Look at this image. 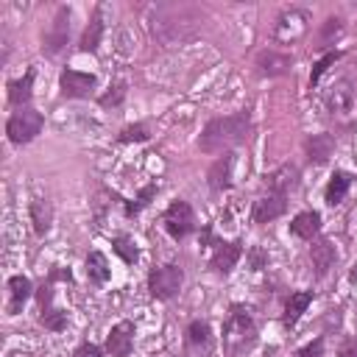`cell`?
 I'll return each mask as SVG.
<instances>
[{"instance_id":"6da1fadb","label":"cell","mask_w":357,"mask_h":357,"mask_svg":"<svg viewBox=\"0 0 357 357\" xmlns=\"http://www.w3.org/2000/svg\"><path fill=\"white\" fill-rule=\"evenodd\" d=\"M249 128H251L249 112H235V115H227V117H215L201 131L198 148L204 154H227L229 148L240 146L249 137Z\"/></svg>"},{"instance_id":"7a4b0ae2","label":"cell","mask_w":357,"mask_h":357,"mask_svg":"<svg viewBox=\"0 0 357 357\" xmlns=\"http://www.w3.org/2000/svg\"><path fill=\"white\" fill-rule=\"evenodd\" d=\"M196 25V14L187 6H157L151 31L162 45H173L178 39H185Z\"/></svg>"},{"instance_id":"3957f363","label":"cell","mask_w":357,"mask_h":357,"mask_svg":"<svg viewBox=\"0 0 357 357\" xmlns=\"http://www.w3.org/2000/svg\"><path fill=\"white\" fill-rule=\"evenodd\" d=\"M257 343V327L254 319L243 307H232L227 324H223V349L229 354H243Z\"/></svg>"},{"instance_id":"277c9868","label":"cell","mask_w":357,"mask_h":357,"mask_svg":"<svg viewBox=\"0 0 357 357\" xmlns=\"http://www.w3.org/2000/svg\"><path fill=\"white\" fill-rule=\"evenodd\" d=\"M327 112L338 126L357 123V87L349 78H341L332 84L330 95H327Z\"/></svg>"},{"instance_id":"5b68a950","label":"cell","mask_w":357,"mask_h":357,"mask_svg":"<svg viewBox=\"0 0 357 357\" xmlns=\"http://www.w3.org/2000/svg\"><path fill=\"white\" fill-rule=\"evenodd\" d=\"M42 126H45L42 115H39L36 109L25 106V109H20V112H14V115L9 117V123H6V134H9V140H12V143L25 146V143H31V140L36 137V134L42 131Z\"/></svg>"},{"instance_id":"8992f818","label":"cell","mask_w":357,"mask_h":357,"mask_svg":"<svg viewBox=\"0 0 357 357\" xmlns=\"http://www.w3.org/2000/svg\"><path fill=\"white\" fill-rule=\"evenodd\" d=\"M162 223H165V229H168V235L173 240H185L187 235L196 232V212H193V207L187 201H173L165 209Z\"/></svg>"},{"instance_id":"52a82bcc","label":"cell","mask_w":357,"mask_h":357,"mask_svg":"<svg viewBox=\"0 0 357 357\" xmlns=\"http://www.w3.org/2000/svg\"><path fill=\"white\" fill-rule=\"evenodd\" d=\"M182 282H185V274L178 265H162L148 274V290L154 299H173L182 290Z\"/></svg>"},{"instance_id":"ba28073f","label":"cell","mask_w":357,"mask_h":357,"mask_svg":"<svg viewBox=\"0 0 357 357\" xmlns=\"http://www.w3.org/2000/svg\"><path fill=\"white\" fill-rule=\"evenodd\" d=\"M307 28H310V14L304 9H288L277 17L274 36L277 42H296L307 34Z\"/></svg>"},{"instance_id":"9c48e42d","label":"cell","mask_w":357,"mask_h":357,"mask_svg":"<svg viewBox=\"0 0 357 357\" xmlns=\"http://www.w3.org/2000/svg\"><path fill=\"white\" fill-rule=\"evenodd\" d=\"M67 34H70V12L67 9H59L51 28L45 31V39H42V51L48 56H56L65 45H67Z\"/></svg>"},{"instance_id":"30bf717a","label":"cell","mask_w":357,"mask_h":357,"mask_svg":"<svg viewBox=\"0 0 357 357\" xmlns=\"http://www.w3.org/2000/svg\"><path fill=\"white\" fill-rule=\"evenodd\" d=\"M288 209V193L268 190L254 201V223H271Z\"/></svg>"},{"instance_id":"8fae6325","label":"cell","mask_w":357,"mask_h":357,"mask_svg":"<svg viewBox=\"0 0 357 357\" xmlns=\"http://www.w3.org/2000/svg\"><path fill=\"white\" fill-rule=\"evenodd\" d=\"M59 84H62V95H65V98H87V95L95 89V76L67 67V70L62 73Z\"/></svg>"},{"instance_id":"7c38bea8","label":"cell","mask_w":357,"mask_h":357,"mask_svg":"<svg viewBox=\"0 0 357 357\" xmlns=\"http://www.w3.org/2000/svg\"><path fill=\"white\" fill-rule=\"evenodd\" d=\"M134 346V324L131 321H120L109 330L106 335V352L112 357H128Z\"/></svg>"},{"instance_id":"4fadbf2b","label":"cell","mask_w":357,"mask_h":357,"mask_svg":"<svg viewBox=\"0 0 357 357\" xmlns=\"http://www.w3.org/2000/svg\"><path fill=\"white\" fill-rule=\"evenodd\" d=\"M240 254H243V246L238 240L235 243H218V249H215V254L209 260V268L215 274H229L232 268L238 265Z\"/></svg>"},{"instance_id":"5bb4252c","label":"cell","mask_w":357,"mask_h":357,"mask_svg":"<svg viewBox=\"0 0 357 357\" xmlns=\"http://www.w3.org/2000/svg\"><path fill=\"white\" fill-rule=\"evenodd\" d=\"M232 165H235L232 154H223V157H218V159L212 162V168H209V173H207L212 190L220 193V190H227V187L232 185Z\"/></svg>"},{"instance_id":"9a60e30c","label":"cell","mask_w":357,"mask_h":357,"mask_svg":"<svg viewBox=\"0 0 357 357\" xmlns=\"http://www.w3.org/2000/svg\"><path fill=\"white\" fill-rule=\"evenodd\" d=\"M290 232L296 238H301V240H312V238L321 232V215L319 212H301V215H296L293 223H290Z\"/></svg>"},{"instance_id":"2e32d148","label":"cell","mask_w":357,"mask_h":357,"mask_svg":"<svg viewBox=\"0 0 357 357\" xmlns=\"http://www.w3.org/2000/svg\"><path fill=\"white\" fill-rule=\"evenodd\" d=\"M101 14H104V9L95 6L93 20H89V25H87V31L81 36V51L84 54H95L98 45H101V36H104V20H101Z\"/></svg>"},{"instance_id":"e0dca14e","label":"cell","mask_w":357,"mask_h":357,"mask_svg":"<svg viewBox=\"0 0 357 357\" xmlns=\"http://www.w3.org/2000/svg\"><path fill=\"white\" fill-rule=\"evenodd\" d=\"M310 257H312V268H316L319 277H327V271H330V268L335 265V260H338L335 246H332L330 240H319L316 246H312Z\"/></svg>"},{"instance_id":"ac0fdd59","label":"cell","mask_w":357,"mask_h":357,"mask_svg":"<svg viewBox=\"0 0 357 357\" xmlns=\"http://www.w3.org/2000/svg\"><path fill=\"white\" fill-rule=\"evenodd\" d=\"M257 67L262 76H282L290 70V56L277 54V51H262L257 56Z\"/></svg>"},{"instance_id":"d6986e66","label":"cell","mask_w":357,"mask_h":357,"mask_svg":"<svg viewBox=\"0 0 357 357\" xmlns=\"http://www.w3.org/2000/svg\"><path fill=\"white\" fill-rule=\"evenodd\" d=\"M87 277H89V282H95V285H106L109 282L112 268H109V260L101 251H89V257H87Z\"/></svg>"},{"instance_id":"ffe728a7","label":"cell","mask_w":357,"mask_h":357,"mask_svg":"<svg viewBox=\"0 0 357 357\" xmlns=\"http://www.w3.org/2000/svg\"><path fill=\"white\" fill-rule=\"evenodd\" d=\"M332 151H335V140L330 137V134H312V137L307 140V154H310V159L312 162H327L330 157H332Z\"/></svg>"},{"instance_id":"44dd1931","label":"cell","mask_w":357,"mask_h":357,"mask_svg":"<svg viewBox=\"0 0 357 357\" xmlns=\"http://www.w3.org/2000/svg\"><path fill=\"white\" fill-rule=\"evenodd\" d=\"M9 290H12V301H9V316H17L20 307L28 301L31 296V279L28 277H12L9 279Z\"/></svg>"},{"instance_id":"7402d4cb","label":"cell","mask_w":357,"mask_h":357,"mask_svg":"<svg viewBox=\"0 0 357 357\" xmlns=\"http://www.w3.org/2000/svg\"><path fill=\"white\" fill-rule=\"evenodd\" d=\"M31 87H34V70H28L23 78H17V81H9V101L14 104V106H23L25 109V104L31 101Z\"/></svg>"},{"instance_id":"603a6c76","label":"cell","mask_w":357,"mask_h":357,"mask_svg":"<svg viewBox=\"0 0 357 357\" xmlns=\"http://www.w3.org/2000/svg\"><path fill=\"white\" fill-rule=\"evenodd\" d=\"M310 301H312V290L290 293V299L285 301V324H296L301 319V312L310 307Z\"/></svg>"},{"instance_id":"cb8c5ba5","label":"cell","mask_w":357,"mask_h":357,"mask_svg":"<svg viewBox=\"0 0 357 357\" xmlns=\"http://www.w3.org/2000/svg\"><path fill=\"white\" fill-rule=\"evenodd\" d=\"M349 187H352V178H349V173H343V170H335L332 173V178H330V185H327V204H341L343 198H346V193H349Z\"/></svg>"},{"instance_id":"d4e9b609","label":"cell","mask_w":357,"mask_h":357,"mask_svg":"<svg viewBox=\"0 0 357 357\" xmlns=\"http://www.w3.org/2000/svg\"><path fill=\"white\" fill-rule=\"evenodd\" d=\"M296 176L299 170L293 165H282L277 173L268 176V190H277V193H288V187L296 185Z\"/></svg>"},{"instance_id":"484cf974","label":"cell","mask_w":357,"mask_h":357,"mask_svg":"<svg viewBox=\"0 0 357 357\" xmlns=\"http://www.w3.org/2000/svg\"><path fill=\"white\" fill-rule=\"evenodd\" d=\"M31 220H34V229L36 235H48L51 229V220H54V212L45 201H34L31 204Z\"/></svg>"},{"instance_id":"4316f807","label":"cell","mask_w":357,"mask_h":357,"mask_svg":"<svg viewBox=\"0 0 357 357\" xmlns=\"http://www.w3.org/2000/svg\"><path fill=\"white\" fill-rule=\"evenodd\" d=\"M39 321L48 327V330H54V332H62V330L67 327V316H65L62 310H54V307L42 310V312H39Z\"/></svg>"},{"instance_id":"83f0119b","label":"cell","mask_w":357,"mask_h":357,"mask_svg":"<svg viewBox=\"0 0 357 357\" xmlns=\"http://www.w3.org/2000/svg\"><path fill=\"white\" fill-rule=\"evenodd\" d=\"M115 251L123 257V262H137V246H134V240L131 238H126V235H120V238H115Z\"/></svg>"},{"instance_id":"f1b7e54d","label":"cell","mask_w":357,"mask_h":357,"mask_svg":"<svg viewBox=\"0 0 357 357\" xmlns=\"http://www.w3.org/2000/svg\"><path fill=\"white\" fill-rule=\"evenodd\" d=\"M187 341L193 346H207L209 343V324L207 321H193L187 327Z\"/></svg>"},{"instance_id":"f546056e","label":"cell","mask_w":357,"mask_h":357,"mask_svg":"<svg viewBox=\"0 0 357 357\" xmlns=\"http://www.w3.org/2000/svg\"><path fill=\"white\" fill-rule=\"evenodd\" d=\"M338 59H341V54H338V51H335V54H327L324 59H319V62H316V67H312V73H310V87H316V84H319V78H321V76L330 70V65H335Z\"/></svg>"},{"instance_id":"4dcf8cb0","label":"cell","mask_w":357,"mask_h":357,"mask_svg":"<svg viewBox=\"0 0 357 357\" xmlns=\"http://www.w3.org/2000/svg\"><path fill=\"white\" fill-rule=\"evenodd\" d=\"M146 140H148V128H146L143 123L128 126V128H123V134H120V143H146Z\"/></svg>"},{"instance_id":"1f68e13d","label":"cell","mask_w":357,"mask_h":357,"mask_svg":"<svg viewBox=\"0 0 357 357\" xmlns=\"http://www.w3.org/2000/svg\"><path fill=\"white\" fill-rule=\"evenodd\" d=\"M341 34H343V23H341L338 17H330V20L324 23V31H321V45H332Z\"/></svg>"},{"instance_id":"d6a6232c","label":"cell","mask_w":357,"mask_h":357,"mask_svg":"<svg viewBox=\"0 0 357 357\" xmlns=\"http://www.w3.org/2000/svg\"><path fill=\"white\" fill-rule=\"evenodd\" d=\"M154 193H157V187L154 185H148V187H143V193H140V198H137V204H128L126 207V212L128 215H137L143 207H148L151 204V198H154Z\"/></svg>"},{"instance_id":"836d02e7","label":"cell","mask_w":357,"mask_h":357,"mask_svg":"<svg viewBox=\"0 0 357 357\" xmlns=\"http://www.w3.org/2000/svg\"><path fill=\"white\" fill-rule=\"evenodd\" d=\"M324 354V338H316L312 343H307L304 349H299L296 357H321Z\"/></svg>"},{"instance_id":"e575fe53","label":"cell","mask_w":357,"mask_h":357,"mask_svg":"<svg viewBox=\"0 0 357 357\" xmlns=\"http://www.w3.org/2000/svg\"><path fill=\"white\" fill-rule=\"evenodd\" d=\"M123 98H126V84H117L112 93H106V95L101 98V104H104V106H117Z\"/></svg>"},{"instance_id":"d590c367","label":"cell","mask_w":357,"mask_h":357,"mask_svg":"<svg viewBox=\"0 0 357 357\" xmlns=\"http://www.w3.org/2000/svg\"><path fill=\"white\" fill-rule=\"evenodd\" d=\"M73 357H101V349L95 343H84V346H78V352Z\"/></svg>"},{"instance_id":"8d00e7d4","label":"cell","mask_w":357,"mask_h":357,"mask_svg":"<svg viewBox=\"0 0 357 357\" xmlns=\"http://www.w3.org/2000/svg\"><path fill=\"white\" fill-rule=\"evenodd\" d=\"M338 357H357V338H349V341L338 349Z\"/></svg>"}]
</instances>
